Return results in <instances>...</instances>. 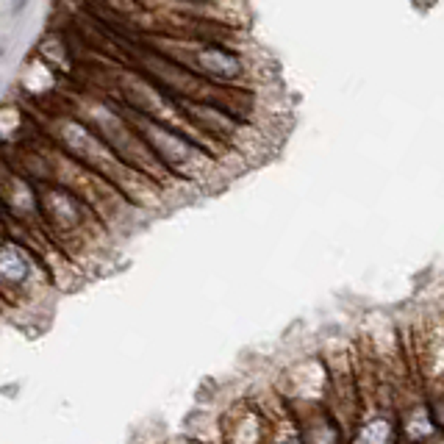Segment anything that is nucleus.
Masks as SVG:
<instances>
[{
    "instance_id": "1",
    "label": "nucleus",
    "mask_w": 444,
    "mask_h": 444,
    "mask_svg": "<svg viewBox=\"0 0 444 444\" xmlns=\"http://www.w3.org/2000/svg\"><path fill=\"white\" fill-rule=\"evenodd\" d=\"M47 142L64 156H69L72 162H78L81 167H87L89 173L100 175L106 184H111L133 208H156L164 203V186L156 184L153 178H147L136 170H131L128 164H122L106 142L89 128L84 125L72 111L67 114H56L47 122Z\"/></svg>"
},
{
    "instance_id": "2",
    "label": "nucleus",
    "mask_w": 444,
    "mask_h": 444,
    "mask_svg": "<svg viewBox=\"0 0 444 444\" xmlns=\"http://www.w3.org/2000/svg\"><path fill=\"white\" fill-rule=\"evenodd\" d=\"M39 200V225L42 234L72 261L89 258L106 242L103 219L89 208L72 189L53 181H34Z\"/></svg>"
},
{
    "instance_id": "3",
    "label": "nucleus",
    "mask_w": 444,
    "mask_h": 444,
    "mask_svg": "<svg viewBox=\"0 0 444 444\" xmlns=\"http://www.w3.org/2000/svg\"><path fill=\"white\" fill-rule=\"evenodd\" d=\"M125 114L131 117L136 133L142 136L147 151L153 153V159L159 162V167L164 170V175L170 181L186 184V186L217 184V178L222 173V162L197 136L170 128V125H162V122H153V120L139 117V114H131V111H125Z\"/></svg>"
},
{
    "instance_id": "4",
    "label": "nucleus",
    "mask_w": 444,
    "mask_h": 444,
    "mask_svg": "<svg viewBox=\"0 0 444 444\" xmlns=\"http://www.w3.org/2000/svg\"><path fill=\"white\" fill-rule=\"evenodd\" d=\"M72 114H76L84 125H89L122 164H128L131 170H136L147 178H153L164 189L175 184L164 175V170L159 167L153 153L147 151V144L136 133L131 117L114 100H109L103 95H81V98L72 100Z\"/></svg>"
},
{
    "instance_id": "5",
    "label": "nucleus",
    "mask_w": 444,
    "mask_h": 444,
    "mask_svg": "<svg viewBox=\"0 0 444 444\" xmlns=\"http://www.w3.org/2000/svg\"><path fill=\"white\" fill-rule=\"evenodd\" d=\"M151 50L162 53L164 58L189 69L200 81L219 87V89L245 87L253 76L250 61L239 50L222 45L219 39H211V36H189V34L162 36L153 42Z\"/></svg>"
},
{
    "instance_id": "6",
    "label": "nucleus",
    "mask_w": 444,
    "mask_h": 444,
    "mask_svg": "<svg viewBox=\"0 0 444 444\" xmlns=\"http://www.w3.org/2000/svg\"><path fill=\"white\" fill-rule=\"evenodd\" d=\"M53 280L39 253L14 234L0 239V303L9 309H34Z\"/></svg>"
},
{
    "instance_id": "7",
    "label": "nucleus",
    "mask_w": 444,
    "mask_h": 444,
    "mask_svg": "<svg viewBox=\"0 0 444 444\" xmlns=\"http://www.w3.org/2000/svg\"><path fill=\"white\" fill-rule=\"evenodd\" d=\"M173 3H178V6H208V3H214V0H173Z\"/></svg>"
},
{
    "instance_id": "8",
    "label": "nucleus",
    "mask_w": 444,
    "mask_h": 444,
    "mask_svg": "<svg viewBox=\"0 0 444 444\" xmlns=\"http://www.w3.org/2000/svg\"><path fill=\"white\" fill-rule=\"evenodd\" d=\"M167 444H200V439H195V436H178V439H173Z\"/></svg>"
}]
</instances>
